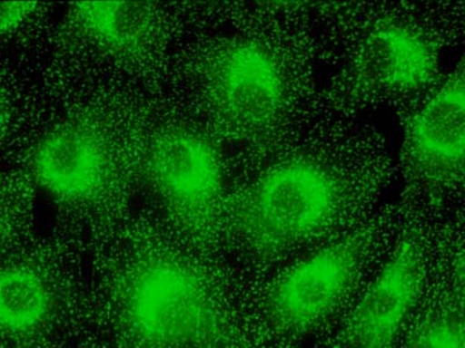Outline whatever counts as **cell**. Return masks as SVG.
I'll list each match as a JSON object with an SVG mask.
<instances>
[{
    "label": "cell",
    "mask_w": 465,
    "mask_h": 348,
    "mask_svg": "<svg viewBox=\"0 0 465 348\" xmlns=\"http://www.w3.org/2000/svg\"><path fill=\"white\" fill-rule=\"evenodd\" d=\"M371 230L331 244L282 276L265 300L273 333L301 338L341 308L360 279L372 243Z\"/></svg>",
    "instance_id": "5b68a950"
},
{
    "label": "cell",
    "mask_w": 465,
    "mask_h": 348,
    "mask_svg": "<svg viewBox=\"0 0 465 348\" xmlns=\"http://www.w3.org/2000/svg\"><path fill=\"white\" fill-rule=\"evenodd\" d=\"M438 61L436 45L417 24L383 20L357 45L344 85L359 99L414 93L433 80Z\"/></svg>",
    "instance_id": "8992f818"
},
{
    "label": "cell",
    "mask_w": 465,
    "mask_h": 348,
    "mask_svg": "<svg viewBox=\"0 0 465 348\" xmlns=\"http://www.w3.org/2000/svg\"><path fill=\"white\" fill-rule=\"evenodd\" d=\"M53 294L35 268L11 266L0 281V323L10 337H26L47 323L53 310Z\"/></svg>",
    "instance_id": "8fae6325"
},
{
    "label": "cell",
    "mask_w": 465,
    "mask_h": 348,
    "mask_svg": "<svg viewBox=\"0 0 465 348\" xmlns=\"http://www.w3.org/2000/svg\"><path fill=\"white\" fill-rule=\"evenodd\" d=\"M463 68L414 116L405 159L411 176L430 189H450L463 178L465 91Z\"/></svg>",
    "instance_id": "ba28073f"
},
{
    "label": "cell",
    "mask_w": 465,
    "mask_h": 348,
    "mask_svg": "<svg viewBox=\"0 0 465 348\" xmlns=\"http://www.w3.org/2000/svg\"><path fill=\"white\" fill-rule=\"evenodd\" d=\"M341 178L311 159L261 174L227 210L228 231L244 255L272 263L322 237L343 209Z\"/></svg>",
    "instance_id": "6da1fadb"
},
{
    "label": "cell",
    "mask_w": 465,
    "mask_h": 348,
    "mask_svg": "<svg viewBox=\"0 0 465 348\" xmlns=\"http://www.w3.org/2000/svg\"><path fill=\"white\" fill-rule=\"evenodd\" d=\"M410 347H463L462 317L454 314H433L418 326L409 339Z\"/></svg>",
    "instance_id": "7c38bea8"
},
{
    "label": "cell",
    "mask_w": 465,
    "mask_h": 348,
    "mask_svg": "<svg viewBox=\"0 0 465 348\" xmlns=\"http://www.w3.org/2000/svg\"><path fill=\"white\" fill-rule=\"evenodd\" d=\"M35 7H31L29 4L4 3L2 5L3 33L14 31L25 18L31 15Z\"/></svg>",
    "instance_id": "4fadbf2b"
},
{
    "label": "cell",
    "mask_w": 465,
    "mask_h": 348,
    "mask_svg": "<svg viewBox=\"0 0 465 348\" xmlns=\"http://www.w3.org/2000/svg\"><path fill=\"white\" fill-rule=\"evenodd\" d=\"M31 169L39 188L55 200L89 203L111 184L114 152L109 140L93 124L66 123L37 145Z\"/></svg>",
    "instance_id": "52a82bcc"
},
{
    "label": "cell",
    "mask_w": 465,
    "mask_h": 348,
    "mask_svg": "<svg viewBox=\"0 0 465 348\" xmlns=\"http://www.w3.org/2000/svg\"><path fill=\"white\" fill-rule=\"evenodd\" d=\"M423 280L420 252L413 243L402 242L349 314L336 346H393L418 304Z\"/></svg>",
    "instance_id": "9c48e42d"
},
{
    "label": "cell",
    "mask_w": 465,
    "mask_h": 348,
    "mask_svg": "<svg viewBox=\"0 0 465 348\" xmlns=\"http://www.w3.org/2000/svg\"><path fill=\"white\" fill-rule=\"evenodd\" d=\"M145 182L169 217L198 243L214 238L223 214V171L213 142L185 126L169 127L145 149Z\"/></svg>",
    "instance_id": "3957f363"
},
{
    "label": "cell",
    "mask_w": 465,
    "mask_h": 348,
    "mask_svg": "<svg viewBox=\"0 0 465 348\" xmlns=\"http://www.w3.org/2000/svg\"><path fill=\"white\" fill-rule=\"evenodd\" d=\"M73 16L87 43L119 60L148 53L160 34L159 11L151 4L82 3L74 7Z\"/></svg>",
    "instance_id": "30bf717a"
},
{
    "label": "cell",
    "mask_w": 465,
    "mask_h": 348,
    "mask_svg": "<svg viewBox=\"0 0 465 348\" xmlns=\"http://www.w3.org/2000/svg\"><path fill=\"white\" fill-rule=\"evenodd\" d=\"M120 314L143 347H230L238 334L205 276L177 256H145L124 277Z\"/></svg>",
    "instance_id": "7a4b0ae2"
},
{
    "label": "cell",
    "mask_w": 465,
    "mask_h": 348,
    "mask_svg": "<svg viewBox=\"0 0 465 348\" xmlns=\"http://www.w3.org/2000/svg\"><path fill=\"white\" fill-rule=\"evenodd\" d=\"M203 89L220 127L242 142L272 135L288 109L283 68L265 45L232 40L219 45L203 68Z\"/></svg>",
    "instance_id": "277c9868"
}]
</instances>
